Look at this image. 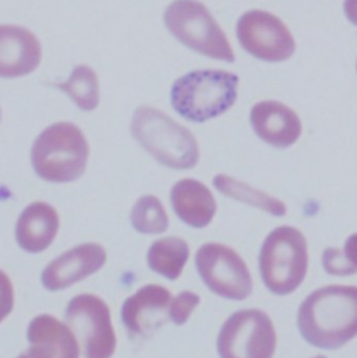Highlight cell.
<instances>
[{
    "label": "cell",
    "mask_w": 357,
    "mask_h": 358,
    "mask_svg": "<svg viewBox=\"0 0 357 358\" xmlns=\"http://www.w3.org/2000/svg\"><path fill=\"white\" fill-rule=\"evenodd\" d=\"M298 327L303 339L323 350H337L357 336V287L327 286L300 306Z\"/></svg>",
    "instance_id": "6da1fadb"
},
{
    "label": "cell",
    "mask_w": 357,
    "mask_h": 358,
    "mask_svg": "<svg viewBox=\"0 0 357 358\" xmlns=\"http://www.w3.org/2000/svg\"><path fill=\"white\" fill-rule=\"evenodd\" d=\"M133 137L161 165L192 169L200 161V148L188 129L151 106H141L133 115Z\"/></svg>",
    "instance_id": "7a4b0ae2"
},
{
    "label": "cell",
    "mask_w": 357,
    "mask_h": 358,
    "mask_svg": "<svg viewBox=\"0 0 357 358\" xmlns=\"http://www.w3.org/2000/svg\"><path fill=\"white\" fill-rule=\"evenodd\" d=\"M88 157L85 136L76 124L66 122L46 127L31 150V164L36 176L57 184L80 179L87 169Z\"/></svg>",
    "instance_id": "3957f363"
},
{
    "label": "cell",
    "mask_w": 357,
    "mask_h": 358,
    "mask_svg": "<svg viewBox=\"0 0 357 358\" xmlns=\"http://www.w3.org/2000/svg\"><path fill=\"white\" fill-rule=\"evenodd\" d=\"M239 78L225 70H195L175 81L171 102L178 115L204 123L226 113L236 102Z\"/></svg>",
    "instance_id": "277c9868"
},
{
    "label": "cell",
    "mask_w": 357,
    "mask_h": 358,
    "mask_svg": "<svg viewBox=\"0 0 357 358\" xmlns=\"http://www.w3.org/2000/svg\"><path fill=\"white\" fill-rule=\"evenodd\" d=\"M260 273L265 287L278 296H288L303 283L309 268L307 241L290 226L272 230L260 251Z\"/></svg>",
    "instance_id": "5b68a950"
},
{
    "label": "cell",
    "mask_w": 357,
    "mask_h": 358,
    "mask_svg": "<svg viewBox=\"0 0 357 358\" xmlns=\"http://www.w3.org/2000/svg\"><path fill=\"white\" fill-rule=\"evenodd\" d=\"M169 32L184 46L206 57L234 62L229 39L209 10L197 0H175L165 11Z\"/></svg>",
    "instance_id": "8992f818"
},
{
    "label": "cell",
    "mask_w": 357,
    "mask_h": 358,
    "mask_svg": "<svg viewBox=\"0 0 357 358\" xmlns=\"http://www.w3.org/2000/svg\"><path fill=\"white\" fill-rule=\"evenodd\" d=\"M66 324L76 335L85 358H112L118 339L108 304L98 296L85 293L73 297L66 308Z\"/></svg>",
    "instance_id": "52a82bcc"
},
{
    "label": "cell",
    "mask_w": 357,
    "mask_h": 358,
    "mask_svg": "<svg viewBox=\"0 0 357 358\" xmlns=\"http://www.w3.org/2000/svg\"><path fill=\"white\" fill-rule=\"evenodd\" d=\"M276 332L271 318L260 310L232 314L220 328L216 350L220 358H272Z\"/></svg>",
    "instance_id": "ba28073f"
},
{
    "label": "cell",
    "mask_w": 357,
    "mask_h": 358,
    "mask_svg": "<svg viewBox=\"0 0 357 358\" xmlns=\"http://www.w3.org/2000/svg\"><path fill=\"white\" fill-rule=\"evenodd\" d=\"M195 268L204 285L222 299L243 301L253 292V279L246 262L227 245H201L195 254Z\"/></svg>",
    "instance_id": "9c48e42d"
},
{
    "label": "cell",
    "mask_w": 357,
    "mask_h": 358,
    "mask_svg": "<svg viewBox=\"0 0 357 358\" xmlns=\"http://www.w3.org/2000/svg\"><path fill=\"white\" fill-rule=\"evenodd\" d=\"M237 39L251 56L270 63L285 62L296 50L295 38L285 22L262 10H251L240 17Z\"/></svg>",
    "instance_id": "30bf717a"
},
{
    "label": "cell",
    "mask_w": 357,
    "mask_h": 358,
    "mask_svg": "<svg viewBox=\"0 0 357 358\" xmlns=\"http://www.w3.org/2000/svg\"><path fill=\"white\" fill-rule=\"evenodd\" d=\"M106 261L108 254L101 244H78L50 261L43 268L41 283L52 293L66 290L99 272L105 266Z\"/></svg>",
    "instance_id": "8fae6325"
},
{
    "label": "cell",
    "mask_w": 357,
    "mask_h": 358,
    "mask_svg": "<svg viewBox=\"0 0 357 358\" xmlns=\"http://www.w3.org/2000/svg\"><path fill=\"white\" fill-rule=\"evenodd\" d=\"M29 348L17 358H80V343L66 322L49 314L35 317L27 328Z\"/></svg>",
    "instance_id": "7c38bea8"
},
{
    "label": "cell",
    "mask_w": 357,
    "mask_h": 358,
    "mask_svg": "<svg viewBox=\"0 0 357 358\" xmlns=\"http://www.w3.org/2000/svg\"><path fill=\"white\" fill-rule=\"evenodd\" d=\"M171 292L160 285H147L127 297L122 307V321L132 335L144 336L169 318Z\"/></svg>",
    "instance_id": "4fadbf2b"
},
{
    "label": "cell",
    "mask_w": 357,
    "mask_h": 358,
    "mask_svg": "<svg viewBox=\"0 0 357 358\" xmlns=\"http://www.w3.org/2000/svg\"><path fill=\"white\" fill-rule=\"evenodd\" d=\"M250 120L255 134L275 148H289L302 136L298 113L276 101H262L254 105Z\"/></svg>",
    "instance_id": "5bb4252c"
},
{
    "label": "cell",
    "mask_w": 357,
    "mask_h": 358,
    "mask_svg": "<svg viewBox=\"0 0 357 358\" xmlns=\"http://www.w3.org/2000/svg\"><path fill=\"white\" fill-rule=\"evenodd\" d=\"M38 38L20 25H0V78L22 77L41 63Z\"/></svg>",
    "instance_id": "9a60e30c"
},
{
    "label": "cell",
    "mask_w": 357,
    "mask_h": 358,
    "mask_svg": "<svg viewBox=\"0 0 357 358\" xmlns=\"http://www.w3.org/2000/svg\"><path fill=\"white\" fill-rule=\"evenodd\" d=\"M59 229L57 210L48 202L36 201L27 205L18 216L14 229L15 243L28 254H39L52 245Z\"/></svg>",
    "instance_id": "2e32d148"
},
{
    "label": "cell",
    "mask_w": 357,
    "mask_h": 358,
    "mask_svg": "<svg viewBox=\"0 0 357 358\" xmlns=\"http://www.w3.org/2000/svg\"><path fill=\"white\" fill-rule=\"evenodd\" d=\"M171 203L178 219L194 229L206 227L216 213L211 189L198 180H178L171 191Z\"/></svg>",
    "instance_id": "e0dca14e"
},
{
    "label": "cell",
    "mask_w": 357,
    "mask_h": 358,
    "mask_svg": "<svg viewBox=\"0 0 357 358\" xmlns=\"http://www.w3.org/2000/svg\"><path fill=\"white\" fill-rule=\"evenodd\" d=\"M190 258L188 243L180 237L155 240L147 252V265L157 275L174 282L178 280Z\"/></svg>",
    "instance_id": "ac0fdd59"
},
{
    "label": "cell",
    "mask_w": 357,
    "mask_h": 358,
    "mask_svg": "<svg viewBox=\"0 0 357 358\" xmlns=\"http://www.w3.org/2000/svg\"><path fill=\"white\" fill-rule=\"evenodd\" d=\"M214 185L222 194L240 202L248 203L251 206L260 208L274 216H284L286 213V205L282 201L268 195L267 192L255 189L243 181L225 175H218L214 179Z\"/></svg>",
    "instance_id": "d6986e66"
},
{
    "label": "cell",
    "mask_w": 357,
    "mask_h": 358,
    "mask_svg": "<svg viewBox=\"0 0 357 358\" xmlns=\"http://www.w3.org/2000/svg\"><path fill=\"white\" fill-rule=\"evenodd\" d=\"M81 109L94 110L99 103V83L95 71L88 66L73 70L64 84L57 85Z\"/></svg>",
    "instance_id": "ffe728a7"
},
{
    "label": "cell",
    "mask_w": 357,
    "mask_h": 358,
    "mask_svg": "<svg viewBox=\"0 0 357 358\" xmlns=\"http://www.w3.org/2000/svg\"><path fill=\"white\" fill-rule=\"evenodd\" d=\"M130 223L137 233L162 234L169 227V216L160 198L144 195L136 201L130 213Z\"/></svg>",
    "instance_id": "44dd1931"
},
{
    "label": "cell",
    "mask_w": 357,
    "mask_h": 358,
    "mask_svg": "<svg viewBox=\"0 0 357 358\" xmlns=\"http://www.w3.org/2000/svg\"><path fill=\"white\" fill-rule=\"evenodd\" d=\"M201 299L197 293L190 292V290H184L180 292L176 297L172 299L171 306H169V320L176 325V327H181L184 325L192 311L198 307Z\"/></svg>",
    "instance_id": "7402d4cb"
},
{
    "label": "cell",
    "mask_w": 357,
    "mask_h": 358,
    "mask_svg": "<svg viewBox=\"0 0 357 358\" xmlns=\"http://www.w3.org/2000/svg\"><path fill=\"white\" fill-rule=\"evenodd\" d=\"M323 265L324 269L330 275H337V276H348V275H355L356 271L351 266V264L346 261L344 251L338 248H327L326 252L323 254Z\"/></svg>",
    "instance_id": "603a6c76"
},
{
    "label": "cell",
    "mask_w": 357,
    "mask_h": 358,
    "mask_svg": "<svg viewBox=\"0 0 357 358\" xmlns=\"http://www.w3.org/2000/svg\"><path fill=\"white\" fill-rule=\"evenodd\" d=\"M14 308V287L8 275L0 269V324Z\"/></svg>",
    "instance_id": "cb8c5ba5"
},
{
    "label": "cell",
    "mask_w": 357,
    "mask_h": 358,
    "mask_svg": "<svg viewBox=\"0 0 357 358\" xmlns=\"http://www.w3.org/2000/svg\"><path fill=\"white\" fill-rule=\"evenodd\" d=\"M344 255L346 261L351 264V266L357 272V233L349 236V238L346 240Z\"/></svg>",
    "instance_id": "d4e9b609"
},
{
    "label": "cell",
    "mask_w": 357,
    "mask_h": 358,
    "mask_svg": "<svg viewBox=\"0 0 357 358\" xmlns=\"http://www.w3.org/2000/svg\"><path fill=\"white\" fill-rule=\"evenodd\" d=\"M344 10L348 20L357 27V0H345Z\"/></svg>",
    "instance_id": "484cf974"
},
{
    "label": "cell",
    "mask_w": 357,
    "mask_h": 358,
    "mask_svg": "<svg viewBox=\"0 0 357 358\" xmlns=\"http://www.w3.org/2000/svg\"><path fill=\"white\" fill-rule=\"evenodd\" d=\"M314 358H326L324 356H318V357H314Z\"/></svg>",
    "instance_id": "4316f807"
},
{
    "label": "cell",
    "mask_w": 357,
    "mask_h": 358,
    "mask_svg": "<svg viewBox=\"0 0 357 358\" xmlns=\"http://www.w3.org/2000/svg\"><path fill=\"white\" fill-rule=\"evenodd\" d=\"M0 119H1V112H0Z\"/></svg>",
    "instance_id": "83f0119b"
}]
</instances>
